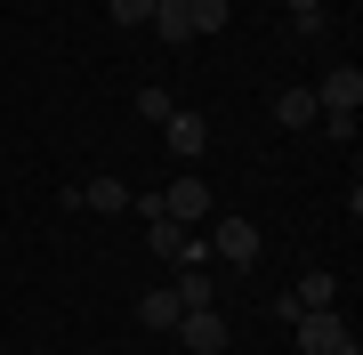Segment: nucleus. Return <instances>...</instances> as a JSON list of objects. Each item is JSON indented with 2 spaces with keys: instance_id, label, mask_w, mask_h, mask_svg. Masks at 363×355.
Returning a JSON list of instances; mask_svg holds the SVG:
<instances>
[{
  "instance_id": "6e6552de",
  "label": "nucleus",
  "mask_w": 363,
  "mask_h": 355,
  "mask_svg": "<svg viewBox=\"0 0 363 355\" xmlns=\"http://www.w3.org/2000/svg\"><path fill=\"white\" fill-rule=\"evenodd\" d=\"M81 210L121 218V210H130V186H121V178H89V186H81Z\"/></svg>"
},
{
  "instance_id": "423d86ee",
  "label": "nucleus",
  "mask_w": 363,
  "mask_h": 355,
  "mask_svg": "<svg viewBox=\"0 0 363 355\" xmlns=\"http://www.w3.org/2000/svg\"><path fill=\"white\" fill-rule=\"evenodd\" d=\"M162 137H169V154H178V162H202L210 121H202V113H169V121H162Z\"/></svg>"
},
{
  "instance_id": "9b49d317",
  "label": "nucleus",
  "mask_w": 363,
  "mask_h": 355,
  "mask_svg": "<svg viewBox=\"0 0 363 355\" xmlns=\"http://www.w3.org/2000/svg\"><path fill=\"white\" fill-rule=\"evenodd\" d=\"M274 121H283V130H307L315 121V89H283L274 97Z\"/></svg>"
},
{
  "instance_id": "2eb2a0df",
  "label": "nucleus",
  "mask_w": 363,
  "mask_h": 355,
  "mask_svg": "<svg viewBox=\"0 0 363 355\" xmlns=\"http://www.w3.org/2000/svg\"><path fill=\"white\" fill-rule=\"evenodd\" d=\"M105 16H113V25H145V16H154V0H105Z\"/></svg>"
},
{
  "instance_id": "39448f33",
  "label": "nucleus",
  "mask_w": 363,
  "mask_h": 355,
  "mask_svg": "<svg viewBox=\"0 0 363 355\" xmlns=\"http://www.w3.org/2000/svg\"><path fill=\"white\" fill-rule=\"evenodd\" d=\"M145 242H154V250H162L169 266H202V242L186 235L178 218H145Z\"/></svg>"
},
{
  "instance_id": "f257e3e1",
  "label": "nucleus",
  "mask_w": 363,
  "mask_h": 355,
  "mask_svg": "<svg viewBox=\"0 0 363 355\" xmlns=\"http://www.w3.org/2000/svg\"><path fill=\"white\" fill-rule=\"evenodd\" d=\"M154 218H178V226L210 218V186H202V178H169V186H154Z\"/></svg>"
},
{
  "instance_id": "1a4fd4ad",
  "label": "nucleus",
  "mask_w": 363,
  "mask_h": 355,
  "mask_svg": "<svg viewBox=\"0 0 363 355\" xmlns=\"http://www.w3.org/2000/svg\"><path fill=\"white\" fill-rule=\"evenodd\" d=\"M145 25H154L169 49H186V40H194V16H186V0H154V16H145Z\"/></svg>"
},
{
  "instance_id": "20e7f679",
  "label": "nucleus",
  "mask_w": 363,
  "mask_h": 355,
  "mask_svg": "<svg viewBox=\"0 0 363 355\" xmlns=\"http://www.w3.org/2000/svg\"><path fill=\"white\" fill-rule=\"evenodd\" d=\"M363 106V73L355 65H331L323 81H315V121H323V113H355Z\"/></svg>"
},
{
  "instance_id": "0eeeda50",
  "label": "nucleus",
  "mask_w": 363,
  "mask_h": 355,
  "mask_svg": "<svg viewBox=\"0 0 363 355\" xmlns=\"http://www.w3.org/2000/svg\"><path fill=\"white\" fill-rule=\"evenodd\" d=\"M218 259L226 266H250V259H259V226H250V218H218Z\"/></svg>"
},
{
  "instance_id": "9d476101",
  "label": "nucleus",
  "mask_w": 363,
  "mask_h": 355,
  "mask_svg": "<svg viewBox=\"0 0 363 355\" xmlns=\"http://www.w3.org/2000/svg\"><path fill=\"white\" fill-rule=\"evenodd\" d=\"M178 315H186L178 291H145V299H138V323H145V331H178Z\"/></svg>"
},
{
  "instance_id": "f03ea898",
  "label": "nucleus",
  "mask_w": 363,
  "mask_h": 355,
  "mask_svg": "<svg viewBox=\"0 0 363 355\" xmlns=\"http://www.w3.org/2000/svg\"><path fill=\"white\" fill-rule=\"evenodd\" d=\"M298 355H331L339 339H347V315H339V307H298Z\"/></svg>"
},
{
  "instance_id": "dca6fc26",
  "label": "nucleus",
  "mask_w": 363,
  "mask_h": 355,
  "mask_svg": "<svg viewBox=\"0 0 363 355\" xmlns=\"http://www.w3.org/2000/svg\"><path fill=\"white\" fill-rule=\"evenodd\" d=\"M291 9V25H307V16H323V0H283Z\"/></svg>"
},
{
  "instance_id": "4468645a",
  "label": "nucleus",
  "mask_w": 363,
  "mask_h": 355,
  "mask_svg": "<svg viewBox=\"0 0 363 355\" xmlns=\"http://www.w3.org/2000/svg\"><path fill=\"white\" fill-rule=\"evenodd\" d=\"M186 16H194V40H202V33H226L234 0H186Z\"/></svg>"
},
{
  "instance_id": "ddd939ff",
  "label": "nucleus",
  "mask_w": 363,
  "mask_h": 355,
  "mask_svg": "<svg viewBox=\"0 0 363 355\" xmlns=\"http://www.w3.org/2000/svg\"><path fill=\"white\" fill-rule=\"evenodd\" d=\"M291 299H298V307H331V299H339V283L323 275V266H307V275H298V291H291Z\"/></svg>"
},
{
  "instance_id": "7ed1b4c3",
  "label": "nucleus",
  "mask_w": 363,
  "mask_h": 355,
  "mask_svg": "<svg viewBox=\"0 0 363 355\" xmlns=\"http://www.w3.org/2000/svg\"><path fill=\"white\" fill-rule=\"evenodd\" d=\"M178 347L186 355H226V315L218 307H186L178 315Z\"/></svg>"
},
{
  "instance_id": "f8f14e48",
  "label": "nucleus",
  "mask_w": 363,
  "mask_h": 355,
  "mask_svg": "<svg viewBox=\"0 0 363 355\" xmlns=\"http://www.w3.org/2000/svg\"><path fill=\"white\" fill-rule=\"evenodd\" d=\"M169 291H178V307H218V291H210L202 266H178V283H169Z\"/></svg>"
},
{
  "instance_id": "f3484780",
  "label": "nucleus",
  "mask_w": 363,
  "mask_h": 355,
  "mask_svg": "<svg viewBox=\"0 0 363 355\" xmlns=\"http://www.w3.org/2000/svg\"><path fill=\"white\" fill-rule=\"evenodd\" d=\"M331 355H363V347H355V331H347V339H339V347H331Z\"/></svg>"
}]
</instances>
